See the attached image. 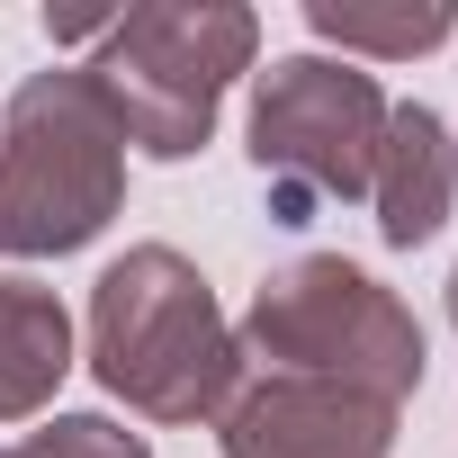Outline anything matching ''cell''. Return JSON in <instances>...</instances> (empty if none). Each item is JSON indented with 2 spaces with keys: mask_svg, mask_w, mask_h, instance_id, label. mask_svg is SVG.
Segmentation results:
<instances>
[{
  "mask_svg": "<svg viewBox=\"0 0 458 458\" xmlns=\"http://www.w3.org/2000/svg\"><path fill=\"white\" fill-rule=\"evenodd\" d=\"M90 377L144 422H207L243 395V342L171 243H135L90 288Z\"/></svg>",
  "mask_w": 458,
  "mask_h": 458,
  "instance_id": "cell-1",
  "label": "cell"
},
{
  "mask_svg": "<svg viewBox=\"0 0 458 458\" xmlns=\"http://www.w3.org/2000/svg\"><path fill=\"white\" fill-rule=\"evenodd\" d=\"M261 55V19L243 0H144L117 10L99 55L81 64L117 135L153 162H189L216 135V108Z\"/></svg>",
  "mask_w": 458,
  "mask_h": 458,
  "instance_id": "cell-2",
  "label": "cell"
},
{
  "mask_svg": "<svg viewBox=\"0 0 458 458\" xmlns=\"http://www.w3.org/2000/svg\"><path fill=\"white\" fill-rule=\"evenodd\" d=\"M126 207V135L90 72H28L0 108V261L81 252Z\"/></svg>",
  "mask_w": 458,
  "mask_h": 458,
  "instance_id": "cell-3",
  "label": "cell"
},
{
  "mask_svg": "<svg viewBox=\"0 0 458 458\" xmlns=\"http://www.w3.org/2000/svg\"><path fill=\"white\" fill-rule=\"evenodd\" d=\"M234 342L252 360H270V377H324V386H360L386 404H404L422 386V324L404 315L395 288H377L369 270H351L333 252L270 270Z\"/></svg>",
  "mask_w": 458,
  "mask_h": 458,
  "instance_id": "cell-4",
  "label": "cell"
},
{
  "mask_svg": "<svg viewBox=\"0 0 458 458\" xmlns=\"http://www.w3.org/2000/svg\"><path fill=\"white\" fill-rule=\"evenodd\" d=\"M386 135V90L333 55H288L252 90V162L270 180V216L306 225L324 198H369Z\"/></svg>",
  "mask_w": 458,
  "mask_h": 458,
  "instance_id": "cell-5",
  "label": "cell"
},
{
  "mask_svg": "<svg viewBox=\"0 0 458 458\" xmlns=\"http://www.w3.org/2000/svg\"><path fill=\"white\" fill-rule=\"evenodd\" d=\"M225 422V458H386L395 449V404L324 377H252Z\"/></svg>",
  "mask_w": 458,
  "mask_h": 458,
  "instance_id": "cell-6",
  "label": "cell"
},
{
  "mask_svg": "<svg viewBox=\"0 0 458 458\" xmlns=\"http://www.w3.org/2000/svg\"><path fill=\"white\" fill-rule=\"evenodd\" d=\"M449 180H458V171H449V126H440L422 99L386 108L369 198H377V234H386L395 252H413V243L440 234V216H449Z\"/></svg>",
  "mask_w": 458,
  "mask_h": 458,
  "instance_id": "cell-7",
  "label": "cell"
},
{
  "mask_svg": "<svg viewBox=\"0 0 458 458\" xmlns=\"http://www.w3.org/2000/svg\"><path fill=\"white\" fill-rule=\"evenodd\" d=\"M64 369H72V315L55 306V288L0 279V422L46 413Z\"/></svg>",
  "mask_w": 458,
  "mask_h": 458,
  "instance_id": "cell-8",
  "label": "cell"
},
{
  "mask_svg": "<svg viewBox=\"0 0 458 458\" xmlns=\"http://www.w3.org/2000/svg\"><path fill=\"white\" fill-rule=\"evenodd\" d=\"M306 28L324 37V46H342V55H431L449 28H458V10L449 0H404V10H360V0H315L306 10Z\"/></svg>",
  "mask_w": 458,
  "mask_h": 458,
  "instance_id": "cell-9",
  "label": "cell"
},
{
  "mask_svg": "<svg viewBox=\"0 0 458 458\" xmlns=\"http://www.w3.org/2000/svg\"><path fill=\"white\" fill-rule=\"evenodd\" d=\"M10 458H153L135 431H117L108 413H55L46 431H28Z\"/></svg>",
  "mask_w": 458,
  "mask_h": 458,
  "instance_id": "cell-10",
  "label": "cell"
},
{
  "mask_svg": "<svg viewBox=\"0 0 458 458\" xmlns=\"http://www.w3.org/2000/svg\"><path fill=\"white\" fill-rule=\"evenodd\" d=\"M449 324H458V279H449Z\"/></svg>",
  "mask_w": 458,
  "mask_h": 458,
  "instance_id": "cell-11",
  "label": "cell"
}]
</instances>
